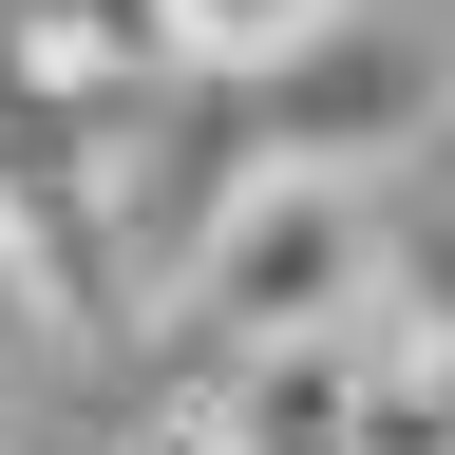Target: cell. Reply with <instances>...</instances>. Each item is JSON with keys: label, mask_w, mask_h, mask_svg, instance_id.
I'll return each mask as SVG.
<instances>
[{"label": "cell", "mask_w": 455, "mask_h": 455, "mask_svg": "<svg viewBox=\"0 0 455 455\" xmlns=\"http://www.w3.org/2000/svg\"><path fill=\"white\" fill-rule=\"evenodd\" d=\"M379 455H455V341H398V379H379Z\"/></svg>", "instance_id": "52a82bcc"}, {"label": "cell", "mask_w": 455, "mask_h": 455, "mask_svg": "<svg viewBox=\"0 0 455 455\" xmlns=\"http://www.w3.org/2000/svg\"><path fill=\"white\" fill-rule=\"evenodd\" d=\"M436 38H398V20H361L341 0L323 38H284L266 57V152H304V171H379V152H418L436 133Z\"/></svg>", "instance_id": "7a4b0ae2"}, {"label": "cell", "mask_w": 455, "mask_h": 455, "mask_svg": "<svg viewBox=\"0 0 455 455\" xmlns=\"http://www.w3.org/2000/svg\"><path fill=\"white\" fill-rule=\"evenodd\" d=\"M171 57V0H0V76L76 95V114H133Z\"/></svg>", "instance_id": "277c9868"}, {"label": "cell", "mask_w": 455, "mask_h": 455, "mask_svg": "<svg viewBox=\"0 0 455 455\" xmlns=\"http://www.w3.org/2000/svg\"><path fill=\"white\" fill-rule=\"evenodd\" d=\"M379 323H323V341H228V398H209V455H379Z\"/></svg>", "instance_id": "3957f363"}, {"label": "cell", "mask_w": 455, "mask_h": 455, "mask_svg": "<svg viewBox=\"0 0 455 455\" xmlns=\"http://www.w3.org/2000/svg\"><path fill=\"white\" fill-rule=\"evenodd\" d=\"M0 323H20V228H0Z\"/></svg>", "instance_id": "ba28073f"}, {"label": "cell", "mask_w": 455, "mask_h": 455, "mask_svg": "<svg viewBox=\"0 0 455 455\" xmlns=\"http://www.w3.org/2000/svg\"><path fill=\"white\" fill-rule=\"evenodd\" d=\"M190 323H209V341H323V323H379V171L247 152V171H228V209L190 228Z\"/></svg>", "instance_id": "6da1fadb"}, {"label": "cell", "mask_w": 455, "mask_h": 455, "mask_svg": "<svg viewBox=\"0 0 455 455\" xmlns=\"http://www.w3.org/2000/svg\"><path fill=\"white\" fill-rule=\"evenodd\" d=\"M379 323H398V341H455V190L379 209Z\"/></svg>", "instance_id": "5b68a950"}, {"label": "cell", "mask_w": 455, "mask_h": 455, "mask_svg": "<svg viewBox=\"0 0 455 455\" xmlns=\"http://www.w3.org/2000/svg\"><path fill=\"white\" fill-rule=\"evenodd\" d=\"M341 0H171V57H209V76H266L284 38H323Z\"/></svg>", "instance_id": "8992f818"}]
</instances>
